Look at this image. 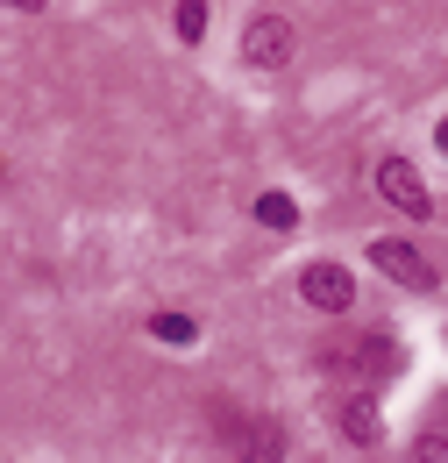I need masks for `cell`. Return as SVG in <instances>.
<instances>
[{
	"label": "cell",
	"instance_id": "1",
	"mask_svg": "<svg viewBox=\"0 0 448 463\" xmlns=\"http://www.w3.org/2000/svg\"><path fill=\"white\" fill-rule=\"evenodd\" d=\"M370 264H378L385 279H398L406 292H434V286H442V271H434V264H427V257H420L413 242H398V235L370 242Z\"/></svg>",
	"mask_w": 448,
	"mask_h": 463
},
{
	"label": "cell",
	"instance_id": "2",
	"mask_svg": "<svg viewBox=\"0 0 448 463\" xmlns=\"http://www.w3.org/2000/svg\"><path fill=\"white\" fill-rule=\"evenodd\" d=\"M292 58V22L285 14H249V29H242V64L249 71H278Z\"/></svg>",
	"mask_w": 448,
	"mask_h": 463
},
{
	"label": "cell",
	"instance_id": "3",
	"mask_svg": "<svg viewBox=\"0 0 448 463\" xmlns=\"http://www.w3.org/2000/svg\"><path fill=\"white\" fill-rule=\"evenodd\" d=\"M299 292H306V307H321V314H349V307H356V279L341 271L335 257H313V264L299 271Z\"/></svg>",
	"mask_w": 448,
	"mask_h": 463
},
{
	"label": "cell",
	"instance_id": "4",
	"mask_svg": "<svg viewBox=\"0 0 448 463\" xmlns=\"http://www.w3.org/2000/svg\"><path fill=\"white\" fill-rule=\"evenodd\" d=\"M378 193L392 200L406 222H427V214H434V193L420 185V172H413L406 157H385V165H378Z\"/></svg>",
	"mask_w": 448,
	"mask_h": 463
},
{
	"label": "cell",
	"instance_id": "5",
	"mask_svg": "<svg viewBox=\"0 0 448 463\" xmlns=\"http://www.w3.org/2000/svg\"><path fill=\"white\" fill-rule=\"evenodd\" d=\"M335 428H341V442H356V449H378V442H385V413H378L370 392H341L335 400Z\"/></svg>",
	"mask_w": 448,
	"mask_h": 463
},
{
	"label": "cell",
	"instance_id": "6",
	"mask_svg": "<svg viewBox=\"0 0 448 463\" xmlns=\"http://www.w3.org/2000/svg\"><path fill=\"white\" fill-rule=\"evenodd\" d=\"M349 371H356L363 385H385V378H398V371H406V349H398V335H363V343H356V356H349Z\"/></svg>",
	"mask_w": 448,
	"mask_h": 463
},
{
	"label": "cell",
	"instance_id": "7",
	"mask_svg": "<svg viewBox=\"0 0 448 463\" xmlns=\"http://www.w3.org/2000/svg\"><path fill=\"white\" fill-rule=\"evenodd\" d=\"M235 457L242 463H285V428L271 420V413H249L242 435H235Z\"/></svg>",
	"mask_w": 448,
	"mask_h": 463
},
{
	"label": "cell",
	"instance_id": "8",
	"mask_svg": "<svg viewBox=\"0 0 448 463\" xmlns=\"http://www.w3.org/2000/svg\"><path fill=\"white\" fill-rule=\"evenodd\" d=\"M442 413L420 428V442H413V463H448V400H434Z\"/></svg>",
	"mask_w": 448,
	"mask_h": 463
},
{
	"label": "cell",
	"instance_id": "9",
	"mask_svg": "<svg viewBox=\"0 0 448 463\" xmlns=\"http://www.w3.org/2000/svg\"><path fill=\"white\" fill-rule=\"evenodd\" d=\"M150 335L171 343V349H192L200 343V321H192V314H150Z\"/></svg>",
	"mask_w": 448,
	"mask_h": 463
},
{
	"label": "cell",
	"instance_id": "10",
	"mask_svg": "<svg viewBox=\"0 0 448 463\" xmlns=\"http://www.w3.org/2000/svg\"><path fill=\"white\" fill-rule=\"evenodd\" d=\"M257 222L278 229V235H292V229H299V207H292L285 193H257Z\"/></svg>",
	"mask_w": 448,
	"mask_h": 463
},
{
	"label": "cell",
	"instance_id": "11",
	"mask_svg": "<svg viewBox=\"0 0 448 463\" xmlns=\"http://www.w3.org/2000/svg\"><path fill=\"white\" fill-rule=\"evenodd\" d=\"M171 22H178V43H200V36H207V0H178Z\"/></svg>",
	"mask_w": 448,
	"mask_h": 463
},
{
	"label": "cell",
	"instance_id": "12",
	"mask_svg": "<svg viewBox=\"0 0 448 463\" xmlns=\"http://www.w3.org/2000/svg\"><path fill=\"white\" fill-rule=\"evenodd\" d=\"M7 7H14V14H43L51 0H7Z\"/></svg>",
	"mask_w": 448,
	"mask_h": 463
},
{
	"label": "cell",
	"instance_id": "13",
	"mask_svg": "<svg viewBox=\"0 0 448 463\" xmlns=\"http://www.w3.org/2000/svg\"><path fill=\"white\" fill-rule=\"evenodd\" d=\"M434 143H442V157H448V121H442V128H434Z\"/></svg>",
	"mask_w": 448,
	"mask_h": 463
}]
</instances>
